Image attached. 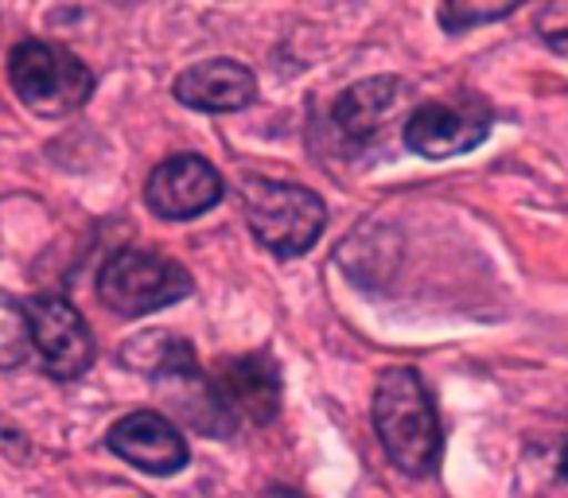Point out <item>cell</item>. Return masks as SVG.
Returning a JSON list of instances; mask_svg holds the SVG:
<instances>
[{"label": "cell", "mask_w": 568, "mask_h": 498, "mask_svg": "<svg viewBox=\"0 0 568 498\" xmlns=\"http://www.w3.org/2000/svg\"><path fill=\"white\" fill-rule=\"evenodd\" d=\"M374 433H378L382 451L397 471L425 479L436 471L444 451L440 417H436V402L420 374L413 366H389L374 386Z\"/></svg>", "instance_id": "6da1fadb"}, {"label": "cell", "mask_w": 568, "mask_h": 498, "mask_svg": "<svg viewBox=\"0 0 568 498\" xmlns=\"http://www.w3.org/2000/svg\"><path fill=\"white\" fill-rule=\"evenodd\" d=\"M242 211L253 237L276 257L308 254L327 226L324 199L312 187H301V183H276L250 175L242 183Z\"/></svg>", "instance_id": "7a4b0ae2"}, {"label": "cell", "mask_w": 568, "mask_h": 498, "mask_svg": "<svg viewBox=\"0 0 568 498\" xmlns=\"http://www.w3.org/2000/svg\"><path fill=\"white\" fill-rule=\"evenodd\" d=\"M9 82L17 98L40 118H67L94 94V74L59 43L20 40L9 55Z\"/></svg>", "instance_id": "3957f363"}, {"label": "cell", "mask_w": 568, "mask_h": 498, "mask_svg": "<svg viewBox=\"0 0 568 498\" xmlns=\"http://www.w3.org/2000/svg\"><path fill=\"white\" fill-rule=\"evenodd\" d=\"M191 273L180 262L149 250H118L98 270V301L113 316H149V312L172 308L183 296H191Z\"/></svg>", "instance_id": "277c9868"}, {"label": "cell", "mask_w": 568, "mask_h": 498, "mask_svg": "<svg viewBox=\"0 0 568 498\" xmlns=\"http://www.w3.org/2000/svg\"><path fill=\"white\" fill-rule=\"evenodd\" d=\"M490 125H495L490 105L475 94H464L452 102H420L405 118L402 141L425 160H448L479 149L490 136Z\"/></svg>", "instance_id": "5b68a950"}, {"label": "cell", "mask_w": 568, "mask_h": 498, "mask_svg": "<svg viewBox=\"0 0 568 498\" xmlns=\"http://www.w3.org/2000/svg\"><path fill=\"white\" fill-rule=\"evenodd\" d=\"M28 327L36 355L51 378L74 382L94 366V335L67 296H36L28 304Z\"/></svg>", "instance_id": "8992f818"}, {"label": "cell", "mask_w": 568, "mask_h": 498, "mask_svg": "<svg viewBox=\"0 0 568 498\" xmlns=\"http://www.w3.org/2000/svg\"><path fill=\"white\" fill-rule=\"evenodd\" d=\"M226 183L214 172L211 160L183 152V156H168L164 164L152 167L149 183H144V203L156 218L164 222H187L206 214L222 199Z\"/></svg>", "instance_id": "52a82bcc"}, {"label": "cell", "mask_w": 568, "mask_h": 498, "mask_svg": "<svg viewBox=\"0 0 568 498\" xmlns=\"http://www.w3.org/2000/svg\"><path fill=\"white\" fill-rule=\"evenodd\" d=\"M113 456H121L129 467L144 475H175L187 467V436L172 417L160 409H136L125 413L105 436Z\"/></svg>", "instance_id": "ba28073f"}, {"label": "cell", "mask_w": 568, "mask_h": 498, "mask_svg": "<svg viewBox=\"0 0 568 498\" xmlns=\"http://www.w3.org/2000/svg\"><path fill=\"white\" fill-rule=\"evenodd\" d=\"M211 386L234 425H268L281 413V370L268 355L226 358L211 374Z\"/></svg>", "instance_id": "9c48e42d"}, {"label": "cell", "mask_w": 568, "mask_h": 498, "mask_svg": "<svg viewBox=\"0 0 568 498\" xmlns=\"http://www.w3.org/2000/svg\"><path fill=\"white\" fill-rule=\"evenodd\" d=\"M175 102L199 113H237L257 98V79L237 59H203L175 79Z\"/></svg>", "instance_id": "30bf717a"}, {"label": "cell", "mask_w": 568, "mask_h": 498, "mask_svg": "<svg viewBox=\"0 0 568 498\" xmlns=\"http://www.w3.org/2000/svg\"><path fill=\"white\" fill-rule=\"evenodd\" d=\"M402 94H405V82L394 79V74L363 79L335 98L332 118H335V125H339V133H347L351 141L363 144L382 133V125H386V118L397 110Z\"/></svg>", "instance_id": "8fae6325"}, {"label": "cell", "mask_w": 568, "mask_h": 498, "mask_svg": "<svg viewBox=\"0 0 568 498\" xmlns=\"http://www.w3.org/2000/svg\"><path fill=\"white\" fill-rule=\"evenodd\" d=\"M121 363H125L129 370L152 378V382H168V378H180V374L199 370L195 347H191L183 335L168 332V327L141 332V335H133V339H125V347H121Z\"/></svg>", "instance_id": "7c38bea8"}, {"label": "cell", "mask_w": 568, "mask_h": 498, "mask_svg": "<svg viewBox=\"0 0 568 498\" xmlns=\"http://www.w3.org/2000/svg\"><path fill=\"white\" fill-rule=\"evenodd\" d=\"M160 386H164V397H168V405H172L175 417H180L187 428H195V433L230 436L237 428L234 420H230V413L222 409L219 394H214L211 374L191 370V374H180V378L160 382Z\"/></svg>", "instance_id": "4fadbf2b"}, {"label": "cell", "mask_w": 568, "mask_h": 498, "mask_svg": "<svg viewBox=\"0 0 568 498\" xmlns=\"http://www.w3.org/2000/svg\"><path fill=\"white\" fill-rule=\"evenodd\" d=\"M32 350V327L28 308L17 296L0 293V370H17Z\"/></svg>", "instance_id": "5bb4252c"}, {"label": "cell", "mask_w": 568, "mask_h": 498, "mask_svg": "<svg viewBox=\"0 0 568 498\" xmlns=\"http://www.w3.org/2000/svg\"><path fill=\"white\" fill-rule=\"evenodd\" d=\"M510 12H518V4H471V0H452V4H444L436 17H440V28L444 32H467V28L475 24H495V20L510 17Z\"/></svg>", "instance_id": "9a60e30c"}, {"label": "cell", "mask_w": 568, "mask_h": 498, "mask_svg": "<svg viewBox=\"0 0 568 498\" xmlns=\"http://www.w3.org/2000/svg\"><path fill=\"white\" fill-rule=\"evenodd\" d=\"M534 28H537V40H541L545 48L557 51V55H565V59H568V0L537 9Z\"/></svg>", "instance_id": "2e32d148"}, {"label": "cell", "mask_w": 568, "mask_h": 498, "mask_svg": "<svg viewBox=\"0 0 568 498\" xmlns=\"http://www.w3.org/2000/svg\"><path fill=\"white\" fill-rule=\"evenodd\" d=\"M261 498H304L301 490H293V487H268Z\"/></svg>", "instance_id": "e0dca14e"}, {"label": "cell", "mask_w": 568, "mask_h": 498, "mask_svg": "<svg viewBox=\"0 0 568 498\" xmlns=\"http://www.w3.org/2000/svg\"><path fill=\"white\" fill-rule=\"evenodd\" d=\"M557 471L568 479V436H565V440H560V451H557Z\"/></svg>", "instance_id": "ac0fdd59"}]
</instances>
